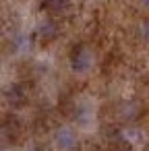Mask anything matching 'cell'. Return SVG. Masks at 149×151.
<instances>
[{"mask_svg": "<svg viewBox=\"0 0 149 151\" xmlns=\"http://www.w3.org/2000/svg\"><path fill=\"white\" fill-rule=\"evenodd\" d=\"M141 110H143L141 104L135 101V99H130V101H126V104L120 106V118L126 120V122H132V120H137L141 116Z\"/></svg>", "mask_w": 149, "mask_h": 151, "instance_id": "obj_5", "label": "cell"}, {"mask_svg": "<svg viewBox=\"0 0 149 151\" xmlns=\"http://www.w3.org/2000/svg\"><path fill=\"white\" fill-rule=\"evenodd\" d=\"M137 31H139V37H141L143 42H149V21H143V23H139Z\"/></svg>", "mask_w": 149, "mask_h": 151, "instance_id": "obj_7", "label": "cell"}, {"mask_svg": "<svg viewBox=\"0 0 149 151\" xmlns=\"http://www.w3.org/2000/svg\"><path fill=\"white\" fill-rule=\"evenodd\" d=\"M37 37H40L42 44H50V42H54V40L58 37V25H56L52 19L44 21V23L37 27Z\"/></svg>", "mask_w": 149, "mask_h": 151, "instance_id": "obj_3", "label": "cell"}, {"mask_svg": "<svg viewBox=\"0 0 149 151\" xmlns=\"http://www.w3.org/2000/svg\"><path fill=\"white\" fill-rule=\"evenodd\" d=\"M44 6L52 15H64L71 6V0H44Z\"/></svg>", "mask_w": 149, "mask_h": 151, "instance_id": "obj_6", "label": "cell"}, {"mask_svg": "<svg viewBox=\"0 0 149 151\" xmlns=\"http://www.w3.org/2000/svg\"><path fill=\"white\" fill-rule=\"evenodd\" d=\"M54 141H56L58 149H62V151H71V149L77 145V134H75L71 128H58L56 134H54Z\"/></svg>", "mask_w": 149, "mask_h": 151, "instance_id": "obj_2", "label": "cell"}, {"mask_svg": "<svg viewBox=\"0 0 149 151\" xmlns=\"http://www.w3.org/2000/svg\"><path fill=\"white\" fill-rule=\"evenodd\" d=\"M137 2H139L141 6H149V0H137Z\"/></svg>", "mask_w": 149, "mask_h": 151, "instance_id": "obj_9", "label": "cell"}, {"mask_svg": "<svg viewBox=\"0 0 149 151\" xmlns=\"http://www.w3.org/2000/svg\"><path fill=\"white\" fill-rule=\"evenodd\" d=\"M110 151H132V147H128V145H116V147H112Z\"/></svg>", "mask_w": 149, "mask_h": 151, "instance_id": "obj_8", "label": "cell"}, {"mask_svg": "<svg viewBox=\"0 0 149 151\" xmlns=\"http://www.w3.org/2000/svg\"><path fill=\"white\" fill-rule=\"evenodd\" d=\"M6 99H9L11 106H17V108L23 106V104L27 101V91H25V87L19 85V83L11 85V87L6 89Z\"/></svg>", "mask_w": 149, "mask_h": 151, "instance_id": "obj_4", "label": "cell"}, {"mask_svg": "<svg viewBox=\"0 0 149 151\" xmlns=\"http://www.w3.org/2000/svg\"><path fill=\"white\" fill-rule=\"evenodd\" d=\"M91 64H93V52L89 46L79 44L71 50V66L75 73H85L91 68Z\"/></svg>", "mask_w": 149, "mask_h": 151, "instance_id": "obj_1", "label": "cell"}]
</instances>
